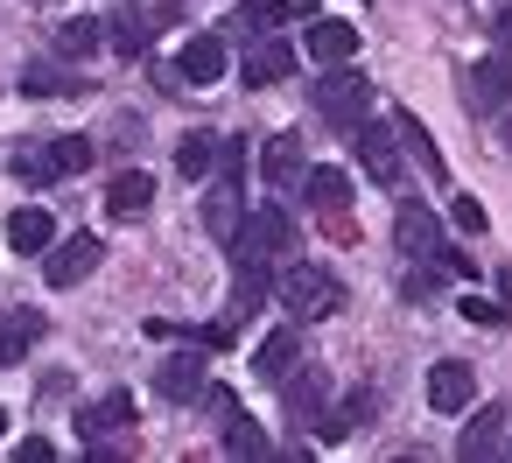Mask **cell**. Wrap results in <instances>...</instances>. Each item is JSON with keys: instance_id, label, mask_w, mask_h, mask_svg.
Segmentation results:
<instances>
[{"instance_id": "1", "label": "cell", "mask_w": 512, "mask_h": 463, "mask_svg": "<svg viewBox=\"0 0 512 463\" xmlns=\"http://www.w3.org/2000/svg\"><path fill=\"white\" fill-rule=\"evenodd\" d=\"M225 246H232V267H239V274H281L288 253H295V225H288L281 204H260V211L239 218V232H232Z\"/></svg>"}, {"instance_id": "38", "label": "cell", "mask_w": 512, "mask_h": 463, "mask_svg": "<svg viewBox=\"0 0 512 463\" xmlns=\"http://www.w3.org/2000/svg\"><path fill=\"white\" fill-rule=\"evenodd\" d=\"M281 8H288V15H309V8H316V0H281Z\"/></svg>"}, {"instance_id": "5", "label": "cell", "mask_w": 512, "mask_h": 463, "mask_svg": "<svg viewBox=\"0 0 512 463\" xmlns=\"http://www.w3.org/2000/svg\"><path fill=\"white\" fill-rule=\"evenodd\" d=\"M106 260V246H99V232H71L57 253H43V274H50V288H78L92 267Z\"/></svg>"}, {"instance_id": "29", "label": "cell", "mask_w": 512, "mask_h": 463, "mask_svg": "<svg viewBox=\"0 0 512 463\" xmlns=\"http://www.w3.org/2000/svg\"><path fill=\"white\" fill-rule=\"evenodd\" d=\"M113 50H120V57H141V50H148V22H134V15L113 22Z\"/></svg>"}, {"instance_id": "7", "label": "cell", "mask_w": 512, "mask_h": 463, "mask_svg": "<svg viewBox=\"0 0 512 463\" xmlns=\"http://www.w3.org/2000/svg\"><path fill=\"white\" fill-rule=\"evenodd\" d=\"M393 246H400L407 260H442V225H435V211L400 204V211H393Z\"/></svg>"}, {"instance_id": "8", "label": "cell", "mask_w": 512, "mask_h": 463, "mask_svg": "<svg viewBox=\"0 0 512 463\" xmlns=\"http://www.w3.org/2000/svg\"><path fill=\"white\" fill-rule=\"evenodd\" d=\"M288 71H295V50H288L281 36H267V29H260V36L246 43V57H239V78H246V85H281Z\"/></svg>"}, {"instance_id": "6", "label": "cell", "mask_w": 512, "mask_h": 463, "mask_svg": "<svg viewBox=\"0 0 512 463\" xmlns=\"http://www.w3.org/2000/svg\"><path fill=\"white\" fill-rule=\"evenodd\" d=\"M463 99H470V113H498V106H512V57H484V64H470Z\"/></svg>"}, {"instance_id": "30", "label": "cell", "mask_w": 512, "mask_h": 463, "mask_svg": "<svg viewBox=\"0 0 512 463\" xmlns=\"http://www.w3.org/2000/svg\"><path fill=\"white\" fill-rule=\"evenodd\" d=\"M456 309H463V316H470V323H484V330H498V323H505V316H512V309H498V302H484V295H463V302H456Z\"/></svg>"}, {"instance_id": "4", "label": "cell", "mask_w": 512, "mask_h": 463, "mask_svg": "<svg viewBox=\"0 0 512 463\" xmlns=\"http://www.w3.org/2000/svg\"><path fill=\"white\" fill-rule=\"evenodd\" d=\"M78 169H92V141L85 134H57L50 148H22L15 155L22 183H57V176H78Z\"/></svg>"}, {"instance_id": "3", "label": "cell", "mask_w": 512, "mask_h": 463, "mask_svg": "<svg viewBox=\"0 0 512 463\" xmlns=\"http://www.w3.org/2000/svg\"><path fill=\"white\" fill-rule=\"evenodd\" d=\"M316 113H323L330 127H358V120L372 113V78H358V71H344V64H323Z\"/></svg>"}, {"instance_id": "37", "label": "cell", "mask_w": 512, "mask_h": 463, "mask_svg": "<svg viewBox=\"0 0 512 463\" xmlns=\"http://www.w3.org/2000/svg\"><path fill=\"white\" fill-rule=\"evenodd\" d=\"M491 29H498V43H505V50H512V8H505V15H498V22H491Z\"/></svg>"}, {"instance_id": "26", "label": "cell", "mask_w": 512, "mask_h": 463, "mask_svg": "<svg viewBox=\"0 0 512 463\" xmlns=\"http://www.w3.org/2000/svg\"><path fill=\"white\" fill-rule=\"evenodd\" d=\"M99 43H106V22H85V15H78V22L57 29V57H92Z\"/></svg>"}, {"instance_id": "2", "label": "cell", "mask_w": 512, "mask_h": 463, "mask_svg": "<svg viewBox=\"0 0 512 463\" xmlns=\"http://www.w3.org/2000/svg\"><path fill=\"white\" fill-rule=\"evenodd\" d=\"M281 302L302 316V323H323L344 309V281L330 267H281Z\"/></svg>"}, {"instance_id": "28", "label": "cell", "mask_w": 512, "mask_h": 463, "mask_svg": "<svg viewBox=\"0 0 512 463\" xmlns=\"http://www.w3.org/2000/svg\"><path fill=\"white\" fill-rule=\"evenodd\" d=\"M22 92H29V99H50V92H78V85H71L64 71H43V64H29V78H22Z\"/></svg>"}, {"instance_id": "39", "label": "cell", "mask_w": 512, "mask_h": 463, "mask_svg": "<svg viewBox=\"0 0 512 463\" xmlns=\"http://www.w3.org/2000/svg\"><path fill=\"white\" fill-rule=\"evenodd\" d=\"M498 141H505V155H512V113H505V134H498Z\"/></svg>"}, {"instance_id": "34", "label": "cell", "mask_w": 512, "mask_h": 463, "mask_svg": "<svg viewBox=\"0 0 512 463\" xmlns=\"http://www.w3.org/2000/svg\"><path fill=\"white\" fill-rule=\"evenodd\" d=\"M204 407H211V414H239V400H232L225 386H204Z\"/></svg>"}, {"instance_id": "11", "label": "cell", "mask_w": 512, "mask_h": 463, "mask_svg": "<svg viewBox=\"0 0 512 463\" xmlns=\"http://www.w3.org/2000/svg\"><path fill=\"white\" fill-rule=\"evenodd\" d=\"M176 71H183V85H218V78L232 71V50H225L218 36H190L183 57H176Z\"/></svg>"}, {"instance_id": "20", "label": "cell", "mask_w": 512, "mask_h": 463, "mask_svg": "<svg viewBox=\"0 0 512 463\" xmlns=\"http://www.w3.org/2000/svg\"><path fill=\"white\" fill-rule=\"evenodd\" d=\"M309 57L316 64H351L358 57V29L351 22H316L309 29Z\"/></svg>"}, {"instance_id": "14", "label": "cell", "mask_w": 512, "mask_h": 463, "mask_svg": "<svg viewBox=\"0 0 512 463\" xmlns=\"http://www.w3.org/2000/svg\"><path fill=\"white\" fill-rule=\"evenodd\" d=\"M36 337H43V309H8V316H0V372L22 365L36 351Z\"/></svg>"}, {"instance_id": "18", "label": "cell", "mask_w": 512, "mask_h": 463, "mask_svg": "<svg viewBox=\"0 0 512 463\" xmlns=\"http://www.w3.org/2000/svg\"><path fill=\"white\" fill-rule=\"evenodd\" d=\"M295 358H302V337H295V330H267L260 351H253V372H260V379H288Z\"/></svg>"}, {"instance_id": "13", "label": "cell", "mask_w": 512, "mask_h": 463, "mask_svg": "<svg viewBox=\"0 0 512 463\" xmlns=\"http://www.w3.org/2000/svg\"><path fill=\"white\" fill-rule=\"evenodd\" d=\"M204 386H211V379H204V358H197V351H176V358L155 365V393H162V400H204Z\"/></svg>"}, {"instance_id": "21", "label": "cell", "mask_w": 512, "mask_h": 463, "mask_svg": "<svg viewBox=\"0 0 512 463\" xmlns=\"http://www.w3.org/2000/svg\"><path fill=\"white\" fill-rule=\"evenodd\" d=\"M323 400H330L323 372H288V414L295 421H323Z\"/></svg>"}, {"instance_id": "36", "label": "cell", "mask_w": 512, "mask_h": 463, "mask_svg": "<svg viewBox=\"0 0 512 463\" xmlns=\"http://www.w3.org/2000/svg\"><path fill=\"white\" fill-rule=\"evenodd\" d=\"M498 302L512 309V267H498Z\"/></svg>"}, {"instance_id": "25", "label": "cell", "mask_w": 512, "mask_h": 463, "mask_svg": "<svg viewBox=\"0 0 512 463\" xmlns=\"http://www.w3.org/2000/svg\"><path fill=\"white\" fill-rule=\"evenodd\" d=\"M225 449L253 463V456H267L274 442H267V428H260V421H246V414H225Z\"/></svg>"}, {"instance_id": "17", "label": "cell", "mask_w": 512, "mask_h": 463, "mask_svg": "<svg viewBox=\"0 0 512 463\" xmlns=\"http://www.w3.org/2000/svg\"><path fill=\"white\" fill-rule=\"evenodd\" d=\"M50 239H57V225H50L43 204H22V211L8 218V246H15V253H50Z\"/></svg>"}, {"instance_id": "27", "label": "cell", "mask_w": 512, "mask_h": 463, "mask_svg": "<svg viewBox=\"0 0 512 463\" xmlns=\"http://www.w3.org/2000/svg\"><path fill=\"white\" fill-rule=\"evenodd\" d=\"M211 162H218V141H211V134H190V141L176 148V169H183L190 183H197V176H211Z\"/></svg>"}, {"instance_id": "12", "label": "cell", "mask_w": 512, "mask_h": 463, "mask_svg": "<svg viewBox=\"0 0 512 463\" xmlns=\"http://www.w3.org/2000/svg\"><path fill=\"white\" fill-rule=\"evenodd\" d=\"M358 162H365V176L372 183H400V134H386V127H365L358 120Z\"/></svg>"}, {"instance_id": "24", "label": "cell", "mask_w": 512, "mask_h": 463, "mask_svg": "<svg viewBox=\"0 0 512 463\" xmlns=\"http://www.w3.org/2000/svg\"><path fill=\"white\" fill-rule=\"evenodd\" d=\"M127 421H134V400H127V393H106V400H92V407L78 414L85 435H106V428H127Z\"/></svg>"}, {"instance_id": "19", "label": "cell", "mask_w": 512, "mask_h": 463, "mask_svg": "<svg viewBox=\"0 0 512 463\" xmlns=\"http://www.w3.org/2000/svg\"><path fill=\"white\" fill-rule=\"evenodd\" d=\"M498 449H505V414H498V407H484V414L463 428L456 456H463V463H484V456H498Z\"/></svg>"}, {"instance_id": "40", "label": "cell", "mask_w": 512, "mask_h": 463, "mask_svg": "<svg viewBox=\"0 0 512 463\" xmlns=\"http://www.w3.org/2000/svg\"><path fill=\"white\" fill-rule=\"evenodd\" d=\"M0 435H8V407H0Z\"/></svg>"}, {"instance_id": "16", "label": "cell", "mask_w": 512, "mask_h": 463, "mask_svg": "<svg viewBox=\"0 0 512 463\" xmlns=\"http://www.w3.org/2000/svg\"><path fill=\"white\" fill-rule=\"evenodd\" d=\"M302 197H309L323 218H344V211H351V176H344V169H309V176H302Z\"/></svg>"}, {"instance_id": "31", "label": "cell", "mask_w": 512, "mask_h": 463, "mask_svg": "<svg viewBox=\"0 0 512 463\" xmlns=\"http://www.w3.org/2000/svg\"><path fill=\"white\" fill-rule=\"evenodd\" d=\"M449 218H456V232H484V225H491L477 197H456V204H449Z\"/></svg>"}, {"instance_id": "9", "label": "cell", "mask_w": 512, "mask_h": 463, "mask_svg": "<svg viewBox=\"0 0 512 463\" xmlns=\"http://www.w3.org/2000/svg\"><path fill=\"white\" fill-rule=\"evenodd\" d=\"M470 400H477V372H470L463 358H442V365L428 372V407H435V414H463Z\"/></svg>"}, {"instance_id": "33", "label": "cell", "mask_w": 512, "mask_h": 463, "mask_svg": "<svg viewBox=\"0 0 512 463\" xmlns=\"http://www.w3.org/2000/svg\"><path fill=\"white\" fill-rule=\"evenodd\" d=\"M442 267H449L456 281H477V260H470V253H449V246H442Z\"/></svg>"}, {"instance_id": "35", "label": "cell", "mask_w": 512, "mask_h": 463, "mask_svg": "<svg viewBox=\"0 0 512 463\" xmlns=\"http://www.w3.org/2000/svg\"><path fill=\"white\" fill-rule=\"evenodd\" d=\"M15 456H22V463H57V449H50V442H43V435H36V442H22V449H15Z\"/></svg>"}, {"instance_id": "15", "label": "cell", "mask_w": 512, "mask_h": 463, "mask_svg": "<svg viewBox=\"0 0 512 463\" xmlns=\"http://www.w3.org/2000/svg\"><path fill=\"white\" fill-rule=\"evenodd\" d=\"M148 204H155V176L127 169V176L106 183V211H113V218H148Z\"/></svg>"}, {"instance_id": "10", "label": "cell", "mask_w": 512, "mask_h": 463, "mask_svg": "<svg viewBox=\"0 0 512 463\" xmlns=\"http://www.w3.org/2000/svg\"><path fill=\"white\" fill-rule=\"evenodd\" d=\"M260 176H267V190H274V197H281V190H302V176H309L302 141H295V134H274V141L260 148Z\"/></svg>"}, {"instance_id": "22", "label": "cell", "mask_w": 512, "mask_h": 463, "mask_svg": "<svg viewBox=\"0 0 512 463\" xmlns=\"http://www.w3.org/2000/svg\"><path fill=\"white\" fill-rule=\"evenodd\" d=\"M393 134H400V148H407V155H414V162H421V169L442 183V148L428 141V127H421L414 113H393Z\"/></svg>"}, {"instance_id": "23", "label": "cell", "mask_w": 512, "mask_h": 463, "mask_svg": "<svg viewBox=\"0 0 512 463\" xmlns=\"http://www.w3.org/2000/svg\"><path fill=\"white\" fill-rule=\"evenodd\" d=\"M365 414H372V386H358V393H351L337 414H323V421H316V435H323V442H344V435H351Z\"/></svg>"}, {"instance_id": "32", "label": "cell", "mask_w": 512, "mask_h": 463, "mask_svg": "<svg viewBox=\"0 0 512 463\" xmlns=\"http://www.w3.org/2000/svg\"><path fill=\"white\" fill-rule=\"evenodd\" d=\"M197 337H204V344H211V351H225V344H232V337H239V323H232V316H225V323H204V330H197Z\"/></svg>"}]
</instances>
